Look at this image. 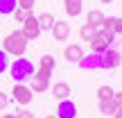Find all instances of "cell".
I'll list each match as a JSON object with an SVG mask.
<instances>
[{
	"mask_svg": "<svg viewBox=\"0 0 122 118\" xmlns=\"http://www.w3.org/2000/svg\"><path fill=\"white\" fill-rule=\"evenodd\" d=\"M30 89H32L34 93H45V91H50V79L32 77V84H30Z\"/></svg>",
	"mask_w": 122,
	"mask_h": 118,
	"instance_id": "2e32d148",
	"label": "cell"
},
{
	"mask_svg": "<svg viewBox=\"0 0 122 118\" xmlns=\"http://www.w3.org/2000/svg\"><path fill=\"white\" fill-rule=\"evenodd\" d=\"M34 2L36 0H18V7L25 9V11H32V9H34Z\"/></svg>",
	"mask_w": 122,
	"mask_h": 118,
	"instance_id": "cb8c5ba5",
	"label": "cell"
},
{
	"mask_svg": "<svg viewBox=\"0 0 122 118\" xmlns=\"http://www.w3.org/2000/svg\"><path fill=\"white\" fill-rule=\"evenodd\" d=\"M120 64H122V55L118 50H113V48L104 50V52L100 55V68H104V70H113V68H118Z\"/></svg>",
	"mask_w": 122,
	"mask_h": 118,
	"instance_id": "3957f363",
	"label": "cell"
},
{
	"mask_svg": "<svg viewBox=\"0 0 122 118\" xmlns=\"http://www.w3.org/2000/svg\"><path fill=\"white\" fill-rule=\"evenodd\" d=\"M9 102H11V98H9L7 93H2V91H0V109H7V107H9Z\"/></svg>",
	"mask_w": 122,
	"mask_h": 118,
	"instance_id": "d4e9b609",
	"label": "cell"
},
{
	"mask_svg": "<svg viewBox=\"0 0 122 118\" xmlns=\"http://www.w3.org/2000/svg\"><path fill=\"white\" fill-rule=\"evenodd\" d=\"M77 66H79L81 70H97V68H100V55H95V52L84 55L81 61H79Z\"/></svg>",
	"mask_w": 122,
	"mask_h": 118,
	"instance_id": "30bf717a",
	"label": "cell"
},
{
	"mask_svg": "<svg viewBox=\"0 0 122 118\" xmlns=\"http://www.w3.org/2000/svg\"><path fill=\"white\" fill-rule=\"evenodd\" d=\"M63 57L70 61V64H79L84 57V50H81V45L79 43H70V45H66V50H63Z\"/></svg>",
	"mask_w": 122,
	"mask_h": 118,
	"instance_id": "ba28073f",
	"label": "cell"
},
{
	"mask_svg": "<svg viewBox=\"0 0 122 118\" xmlns=\"http://www.w3.org/2000/svg\"><path fill=\"white\" fill-rule=\"evenodd\" d=\"M113 102H115V107H118V109H122V91H115Z\"/></svg>",
	"mask_w": 122,
	"mask_h": 118,
	"instance_id": "83f0119b",
	"label": "cell"
},
{
	"mask_svg": "<svg viewBox=\"0 0 122 118\" xmlns=\"http://www.w3.org/2000/svg\"><path fill=\"white\" fill-rule=\"evenodd\" d=\"M104 18H106V16L100 11V9H93V11H88V16H86V23H88L91 27H95V30H100V27L104 25Z\"/></svg>",
	"mask_w": 122,
	"mask_h": 118,
	"instance_id": "7c38bea8",
	"label": "cell"
},
{
	"mask_svg": "<svg viewBox=\"0 0 122 118\" xmlns=\"http://www.w3.org/2000/svg\"><path fill=\"white\" fill-rule=\"evenodd\" d=\"M95 36H100V39H104L106 41V43H113V41H115V32L113 30H106V27H100V30H97L95 32Z\"/></svg>",
	"mask_w": 122,
	"mask_h": 118,
	"instance_id": "44dd1931",
	"label": "cell"
},
{
	"mask_svg": "<svg viewBox=\"0 0 122 118\" xmlns=\"http://www.w3.org/2000/svg\"><path fill=\"white\" fill-rule=\"evenodd\" d=\"M0 118H16V114H2Z\"/></svg>",
	"mask_w": 122,
	"mask_h": 118,
	"instance_id": "f1b7e54d",
	"label": "cell"
},
{
	"mask_svg": "<svg viewBox=\"0 0 122 118\" xmlns=\"http://www.w3.org/2000/svg\"><path fill=\"white\" fill-rule=\"evenodd\" d=\"M113 96H115V91L109 84H102V86L97 89V98H100V100H113Z\"/></svg>",
	"mask_w": 122,
	"mask_h": 118,
	"instance_id": "d6986e66",
	"label": "cell"
},
{
	"mask_svg": "<svg viewBox=\"0 0 122 118\" xmlns=\"http://www.w3.org/2000/svg\"><path fill=\"white\" fill-rule=\"evenodd\" d=\"M113 32L115 34H122V18L115 16V23H113Z\"/></svg>",
	"mask_w": 122,
	"mask_h": 118,
	"instance_id": "484cf974",
	"label": "cell"
},
{
	"mask_svg": "<svg viewBox=\"0 0 122 118\" xmlns=\"http://www.w3.org/2000/svg\"><path fill=\"white\" fill-rule=\"evenodd\" d=\"M30 14H32V11H25V9H20V7H18L16 11H14V18H16V23H25V18L30 16Z\"/></svg>",
	"mask_w": 122,
	"mask_h": 118,
	"instance_id": "603a6c76",
	"label": "cell"
},
{
	"mask_svg": "<svg viewBox=\"0 0 122 118\" xmlns=\"http://www.w3.org/2000/svg\"><path fill=\"white\" fill-rule=\"evenodd\" d=\"M95 32H97L95 27H91V25L86 23V25H84L81 30H79V36H81V41H88V43H91V41L95 39Z\"/></svg>",
	"mask_w": 122,
	"mask_h": 118,
	"instance_id": "ffe728a7",
	"label": "cell"
},
{
	"mask_svg": "<svg viewBox=\"0 0 122 118\" xmlns=\"http://www.w3.org/2000/svg\"><path fill=\"white\" fill-rule=\"evenodd\" d=\"M50 91H52V96L57 98V100L61 102V100H68L70 98V86L66 82H57L54 86H50Z\"/></svg>",
	"mask_w": 122,
	"mask_h": 118,
	"instance_id": "8fae6325",
	"label": "cell"
},
{
	"mask_svg": "<svg viewBox=\"0 0 122 118\" xmlns=\"http://www.w3.org/2000/svg\"><path fill=\"white\" fill-rule=\"evenodd\" d=\"M45 118H57V116H45Z\"/></svg>",
	"mask_w": 122,
	"mask_h": 118,
	"instance_id": "1f68e13d",
	"label": "cell"
},
{
	"mask_svg": "<svg viewBox=\"0 0 122 118\" xmlns=\"http://www.w3.org/2000/svg\"><path fill=\"white\" fill-rule=\"evenodd\" d=\"M2 50L9 57H16V59L23 57L25 50H27V39H25V34H23V30L9 32V34L5 36V41H2Z\"/></svg>",
	"mask_w": 122,
	"mask_h": 118,
	"instance_id": "7a4b0ae2",
	"label": "cell"
},
{
	"mask_svg": "<svg viewBox=\"0 0 122 118\" xmlns=\"http://www.w3.org/2000/svg\"><path fill=\"white\" fill-rule=\"evenodd\" d=\"M11 98L18 105H30L32 98H34V91H32L27 84H16V86L11 89Z\"/></svg>",
	"mask_w": 122,
	"mask_h": 118,
	"instance_id": "8992f818",
	"label": "cell"
},
{
	"mask_svg": "<svg viewBox=\"0 0 122 118\" xmlns=\"http://www.w3.org/2000/svg\"><path fill=\"white\" fill-rule=\"evenodd\" d=\"M16 118H34V111H30V109H23V111H18Z\"/></svg>",
	"mask_w": 122,
	"mask_h": 118,
	"instance_id": "4316f807",
	"label": "cell"
},
{
	"mask_svg": "<svg viewBox=\"0 0 122 118\" xmlns=\"http://www.w3.org/2000/svg\"><path fill=\"white\" fill-rule=\"evenodd\" d=\"M100 2H102V5H111L113 0H100Z\"/></svg>",
	"mask_w": 122,
	"mask_h": 118,
	"instance_id": "4dcf8cb0",
	"label": "cell"
},
{
	"mask_svg": "<svg viewBox=\"0 0 122 118\" xmlns=\"http://www.w3.org/2000/svg\"><path fill=\"white\" fill-rule=\"evenodd\" d=\"M9 66H11L9 55L5 52V50H0V75H2V73H9Z\"/></svg>",
	"mask_w": 122,
	"mask_h": 118,
	"instance_id": "7402d4cb",
	"label": "cell"
},
{
	"mask_svg": "<svg viewBox=\"0 0 122 118\" xmlns=\"http://www.w3.org/2000/svg\"><path fill=\"white\" fill-rule=\"evenodd\" d=\"M81 5H84V0H63V9H66V14H68V16H79V14H81Z\"/></svg>",
	"mask_w": 122,
	"mask_h": 118,
	"instance_id": "4fadbf2b",
	"label": "cell"
},
{
	"mask_svg": "<svg viewBox=\"0 0 122 118\" xmlns=\"http://www.w3.org/2000/svg\"><path fill=\"white\" fill-rule=\"evenodd\" d=\"M54 73V57L52 55H43L39 61V68H36L34 77H41V79H50Z\"/></svg>",
	"mask_w": 122,
	"mask_h": 118,
	"instance_id": "5b68a950",
	"label": "cell"
},
{
	"mask_svg": "<svg viewBox=\"0 0 122 118\" xmlns=\"http://www.w3.org/2000/svg\"><path fill=\"white\" fill-rule=\"evenodd\" d=\"M18 9V0H0V16H14Z\"/></svg>",
	"mask_w": 122,
	"mask_h": 118,
	"instance_id": "5bb4252c",
	"label": "cell"
},
{
	"mask_svg": "<svg viewBox=\"0 0 122 118\" xmlns=\"http://www.w3.org/2000/svg\"><path fill=\"white\" fill-rule=\"evenodd\" d=\"M36 68L34 64H32L30 59L25 57H18L11 61V66H9V75H11V79L16 84H25V82H32V77H34Z\"/></svg>",
	"mask_w": 122,
	"mask_h": 118,
	"instance_id": "6da1fadb",
	"label": "cell"
},
{
	"mask_svg": "<svg viewBox=\"0 0 122 118\" xmlns=\"http://www.w3.org/2000/svg\"><path fill=\"white\" fill-rule=\"evenodd\" d=\"M109 48H111V45L106 43L104 39H100V36H95V39L91 41V52H95V55H102L104 50H109Z\"/></svg>",
	"mask_w": 122,
	"mask_h": 118,
	"instance_id": "e0dca14e",
	"label": "cell"
},
{
	"mask_svg": "<svg viewBox=\"0 0 122 118\" xmlns=\"http://www.w3.org/2000/svg\"><path fill=\"white\" fill-rule=\"evenodd\" d=\"M115 111H118V107H115L113 100H100V114H104L109 118V116H113Z\"/></svg>",
	"mask_w": 122,
	"mask_h": 118,
	"instance_id": "ac0fdd59",
	"label": "cell"
},
{
	"mask_svg": "<svg viewBox=\"0 0 122 118\" xmlns=\"http://www.w3.org/2000/svg\"><path fill=\"white\" fill-rule=\"evenodd\" d=\"M23 34H25L27 41H36L41 36V27H39V18L34 16V14H30V16L25 18V23H23Z\"/></svg>",
	"mask_w": 122,
	"mask_h": 118,
	"instance_id": "277c9868",
	"label": "cell"
},
{
	"mask_svg": "<svg viewBox=\"0 0 122 118\" xmlns=\"http://www.w3.org/2000/svg\"><path fill=\"white\" fill-rule=\"evenodd\" d=\"M36 18H39V27H41V32H43V30H52V27H54V16H52L50 11L39 14Z\"/></svg>",
	"mask_w": 122,
	"mask_h": 118,
	"instance_id": "9a60e30c",
	"label": "cell"
},
{
	"mask_svg": "<svg viewBox=\"0 0 122 118\" xmlns=\"http://www.w3.org/2000/svg\"><path fill=\"white\" fill-rule=\"evenodd\" d=\"M52 36H54V41H66L70 36V25L66 21H54V27L52 30Z\"/></svg>",
	"mask_w": 122,
	"mask_h": 118,
	"instance_id": "9c48e42d",
	"label": "cell"
},
{
	"mask_svg": "<svg viewBox=\"0 0 122 118\" xmlns=\"http://www.w3.org/2000/svg\"><path fill=\"white\" fill-rule=\"evenodd\" d=\"M113 118H122V109H118V111H115V114H113Z\"/></svg>",
	"mask_w": 122,
	"mask_h": 118,
	"instance_id": "f546056e",
	"label": "cell"
},
{
	"mask_svg": "<svg viewBox=\"0 0 122 118\" xmlns=\"http://www.w3.org/2000/svg\"><path fill=\"white\" fill-rule=\"evenodd\" d=\"M57 118H77V105H75L72 100H61L59 107H57Z\"/></svg>",
	"mask_w": 122,
	"mask_h": 118,
	"instance_id": "52a82bcc",
	"label": "cell"
}]
</instances>
